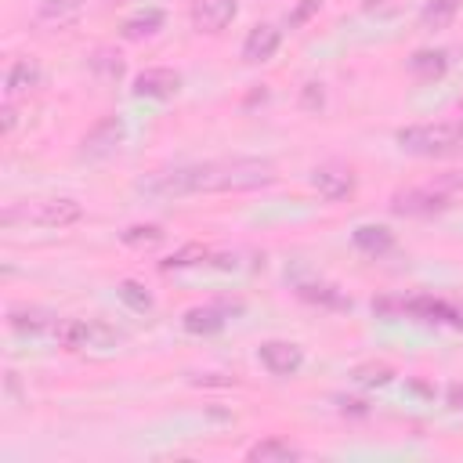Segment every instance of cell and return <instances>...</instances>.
I'll return each instance as SVG.
<instances>
[{
    "label": "cell",
    "instance_id": "obj_1",
    "mask_svg": "<svg viewBox=\"0 0 463 463\" xmlns=\"http://www.w3.org/2000/svg\"><path fill=\"white\" fill-rule=\"evenodd\" d=\"M275 181V166L268 159L253 156H235V159H206L177 170L152 174L141 181V192L152 195H192V192H250V188H268Z\"/></svg>",
    "mask_w": 463,
    "mask_h": 463
},
{
    "label": "cell",
    "instance_id": "obj_2",
    "mask_svg": "<svg viewBox=\"0 0 463 463\" xmlns=\"http://www.w3.org/2000/svg\"><path fill=\"white\" fill-rule=\"evenodd\" d=\"M398 148L405 156H420V159H449L463 152V123H412L402 127L394 134Z\"/></svg>",
    "mask_w": 463,
    "mask_h": 463
},
{
    "label": "cell",
    "instance_id": "obj_3",
    "mask_svg": "<svg viewBox=\"0 0 463 463\" xmlns=\"http://www.w3.org/2000/svg\"><path fill=\"white\" fill-rule=\"evenodd\" d=\"M463 184V174L456 177H445L438 188H405V192H394L391 199V210L394 213H405V217H430V213H441L452 199V188Z\"/></svg>",
    "mask_w": 463,
    "mask_h": 463
},
{
    "label": "cell",
    "instance_id": "obj_4",
    "mask_svg": "<svg viewBox=\"0 0 463 463\" xmlns=\"http://www.w3.org/2000/svg\"><path fill=\"white\" fill-rule=\"evenodd\" d=\"M54 336H58V344L69 347V351H80V347H112V344L119 340V333H112L109 326H101V322H83V318H65V322H58Z\"/></svg>",
    "mask_w": 463,
    "mask_h": 463
},
{
    "label": "cell",
    "instance_id": "obj_5",
    "mask_svg": "<svg viewBox=\"0 0 463 463\" xmlns=\"http://www.w3.org/2000/svg\"><path fill=\"white\" fill-rule=\"evenodd\" d=\"M123 137H127L123 119H119V116H105V119H98V123L83 134L80 156H83V159H105V156H112V152L123 145Z\"/></svg>",
    "mask_w": 463,
    "mask_h": 463
},
{
    "label": "cell",
    "instance_id": "obj_6",
    "mask_svg": "<svg viewBox=\"0 0 463 463\" xmlns=\"http://www.w3.org/2000/svg\"><path fill=\"white\" fill-rule=\"evenodd\" d=\"M181 90V72L166 69V65H152V69H141L130 83V94L134 98H148V101H166Z\"/></svg>",
    "mask_w": 463,
    "mask_h": 463
},
{
    "label": "cell",
    "instance_id": "obj_7",
    "mask_svg": "<svg viewBox=\"0 0 463 463\" xmlns=\"http://www.w3.org/2000/svg\"><path fill=\"white\" fill-rule=\"evenodd\" d=\"M80 217H83V206H80L76 199H69V195L43 199V203H36L33 210L25 206V221H33V224H40V228H69V224H76Z\"/></svg>",
    "mask_w": 463,
    "mask_h": 463
},
{
    "label": "cell",
    "instance_id": "obj_8",
    "mask_svg": "<svg viewBox=\"0 0 463 463\" xmlns=\"http://www.w3.org/2000/svg\"><path fill=\"white\" fill-rule=\"evenodd\" d=\"M235 14H239L235 0H195L192 4V29L206 33V36H217L232 25Z\"/></svg>",
    "mask_w": 463,
    "mask_h": 463
},
{
    "label": "cell",
    "instance_id": "obj_9",
    "mask_svg": "<svg viewBox=\"0 0 463 463\" xmlns=\"http://www.w3.org/2000/svg\"><path fill=\"white\" fill-rule=\"evenodd\" d=\"M257 358L271 376H293L304 365V351L297 344H289V340H264L257 347Z\"/></svg>",
    "mask_w": 463,
    "mask_h": 463
},
{
    "label": "cell",
    "instance_id": "obj_10",
    "mask_svg": "<svg viewBox=\"0 0 463 463\" xmlns=\"http://www.w3.org/2000/svg\"><path fill=\"white\" fill-rule=\"evenodd\" d=\"M232 311H239V304L235 307H228V304H199V307H188L181 315V326L192 336H213V333H221L228 326Z\"/></svg>",
    "mask_w": 463,
    "mask_h": 463
},
{
    "label": "cell",
    "instance_id": "obj_11",
    "mask_svg": "<svg viewBox=\"0 0 463 463\" xmlns=\"http://www.w3.org/2000/svg\"><path fill=\"white\" fill-rule=\"evenodd\" d=\"M311 188L326 203H340V199L354 195V174L347 166H318V170H311Z\"/></svg>",
    "mask_w": 463,
    "mask_h": 463
},
{
    "label": "cell",
    "instance_id": "obj_12",
    "mask_svg": "<svg viewBox=\"0 0 463 463\" xmlns=\"http://www.w3.org/2000/svg\"><path fill=\"white\" fill-rule=\"evenodd\" d=\"M279 43H282V29L271 25V22H260V25H253V29L246 33V40H242V61H250V65L271 61L275 51H279Z\"/></svg>",
    "mask_w": 463,
    "mask_h": 463
},
{
    "label": "cell",
    "instance_id": "obj_13",
    "mask_svg": "<svg viewBox=\"0 0 463 463\" xmlns=\"http://www.w3.org/2000/svg\"><path fill=\"white\" fill-rule=\"evenodd\" d=\"M405 315H416L423 322H449V326H463V311L449 300H434V297H412L405 300Z\"/></svg>",
    "mask_w": 463,
    "mask_h": 463
},
{
    "label": "cell",
    "instance_id": "obj_14",
    "mask_svg": "<svg viewBox=\"0 0 463 463\" xmlns=\"http://www.w3.org/2000/svg\"><path fill=\"white\" fill-rule=\"evenodd\" d=\"M351 242L354 250H362L365 257H383L394 250V232L387 224H358L351 232Z\"/></svg>",
    "mask_w": 463,
    "mask_h": 463
},
{
    "label": "cell",
    "instance_id": "obj_15",
    "mask_svg": "<svg viewBox=\"0 0 463 463\" xmlns=\"http://www.w3.org/2000/svg\"><path fill=\"white\" fill-rule=\"evenodd\" d=\"M83 14V0H43L36 11V22L47 29H69Z\"/></svg>",
    "mask_w": 463,
    "mask_h": 463
},
{
    "label": "cell",
    "instance_id": "obj_16",
    "mask_svg": "<svg viewBox=\"0 0 463 463\" xmlns=\"http://www.w3.org/2000/svg\"><path fill=\"white\" fill-rule=\"evenodd\" d=\"M246 459L250 463H289V459H300V449L289 445L286 438H264L246 449Z\"/></svg>",
    "mask_w": 463,
    "mask_h": 463
},
{
    "label": "cell",
    "instance_id": "obj_17",
    "mask_svg": "<svg viewBox=\"0 0 463 463\" xmlns=\"http://www.w3.org/2000/svg\"><path fill=\"white\" fill-rule=\"evenodd\" d=\"M445 69H449V54H445V51L423 47V51H416V54L409 58V72H412L416 80H441Z\"/></svg>",
    "mask_w": 463,
    "mask_h": 463
},
{
    "label": "cell",
    "instance_id": "obj_18",
    "mask_svg": "<svg viewBox=\"0 0 463 463\" xmlns=\"http://www.w3.org/2000/svg\"><path fill=\"white\" fill-rule=\"evenodd\" d=\"M36 83H40V65L36 61H14L7 69L4 90H7V98H18V94H29Z\"/></svg>",
    "mask_w": 463,
    "mask_h": 463
},
{
    "label": "cell",
    "instance_id": "obj_19",
    "mask_svg": "<svg viewBox=\"0 0 463 463\" xmlns=\"http://www.w3.org/2000/svg\"><path fill=\"white\" fill-rule=\"evenodd\" d=\"M163 22H166V14H163L159 7H148V11H141V14H134V18H127L119 33H123L127 40H145V36H152V33H159V29H163Z\"/></svg>",
    "mask_w": 463,
    "mask_h": 463
},
{
    "label": "cell",
    "instance_id": "obj_20",
    "mask_svg": "<svg viewBox=\"0 0 463 463\" xmlns=\"http://www.w3.org/2000/svg\"><path fill=\"white\" fill-rule=\"evenodd\" d=\"M456 11H459V0H427L420 11V25L427 33H438L456 18Z\"/></svg>",
    "mask_w": 463,
    "mask_h": 463
},
{
    "label": "cell",
    "instance_id": "obj_21",
    "mask_svg": "<svg viewBox=\"0 0 463 463\" xmlns=\"http://www.w3.org/2000/svg\"><path fill=\"white\" fill-rule=\"evenodd\" d=\"M297 297L300 300H311V304H322V307H347L351 304L336 286H326V282H300L297 286Z\"/></svg>",
    "mask_w": 463,
    "mask_h": 463
},
{
    "label": "cell",
    "instance_id": "obj_22",
    "mask_svg": "<svg viewBox=\"0 0 463 463\" xmlns=\"http://www.w3.org/2000/svg\"><path fill=\"white\" fill-rule=\"evenodd\" d=\"M351 380L358 387H387L394 380V369L387 362H365V365H354L351 369Z\"/></svg>",
    "mask_w": 463,
    "mask_h": 463
},
{
    "label": "cell",
    "instance_id": "obj_23",
    "mask_svg": "<svg viewBox=\"0 0 463 463\" xmlns=\"http://www.w3.org/2000/svg\"><path fill=\"white\" fill-rule=\"evenodd\" d=\"M203 260H210V250H206L203 242H184V246L174 250L166 260H159V268L170 271V268H192V264H203Z\"/></svg>",
    "mask_w": 463,
    "mask_h": 463
},
{
    "label": "cell",
    "instance_id": "obj_24",
    "mask_svg": "<svg viewBox=\"0 0 463 463\" xmlns=\"http://www.w3.org/2000/svg\"><path fill=\"white\" fill-rule=\"evenodd\" d=\"M7 326L14 333H40V329H47V315L40 307H11L7 311Z\"/></svg>",
    "mask_w": 463,
    "mask_h": 463
},
{
    "label": "cell",
    "instance_id": "obj_25",
    "mask_svg": "<svg viewBox=\"0 0 463 463\" xmlns=\"http://www.w3.org/2000/svg\"><path fill=\"white\" fill-rule=\"evenodd\" d=\"M163 228L159 224H130L119 239H123V246H134V250H148V246H159L163 242Z\"/></svg>",
    "mask_w": 463,
    "mask_h": 463
},
{
    "label": "cell",
    "instance_id": "obj_26",
    "mask_svg": "<svg viewBox=\"0 0 463 463\" xmlns=\"http://www.w3.org/2000/svg\"><path fill=\"white\" fill-rule=\"evenodd\" d=\"M116 297H119L130 311H152V293H148L141 282H134V279H123V282L116 286Z\"/></svg>",
    "mask_w": 463,
    "mask_h": 463
},
{
    "label": "cell",
    "instance_id": "obj_27",
    "mask_svg": "<svg viewBox=\"0 0 463 463\" xmlns=\"http://www.w3.org/2000/svg\"><path fill=\"white\" fill-rule=\"evenodd\" d=\"M90 65H94L98 72H105L109 80H119V76H123V58L112 54V51H98V54L90 58Z\"/></svg>",
    "mask_w": 463,
    "mask_h": 463
},
{
    "label": "cell",
    "instance_id": "obj_28",
    "mask_svg": "<svg viewBox=\"0 0 463 463\" xmlns=\"http://www.w3.org/2000/svg\"><path fill=\"white\" fill-rule=\"evenodd\" d=\"M318 7H322V0H300V4H297V11L289 14V25H293V29H297V25H304Z\"/></svg>",
    "mask_w": 463,
    "mask_h": 463
},
{
    "label": "cell",
    "instance_id": "obj_29",
    "mask_svg": "<svg viewBox=\"0 0 463 463\" xmlns=\"http://www.w3.org/2000/svg\"><path fill=\"white\" fill-rule=\"evenodd\" d=\"M304 109H322V83L304 87Z\"/></svg>",
    "mask_w": 463,
    "mask_h": 463
},
{
    "label": "cell",
    "instance_id": "obj_30",
    "mask_svg": "<svg viewBox=\"0 0 463 463\" xmlns=\"http://www.w3.org/2000/svg\"><path fill=\"white\" fill-rule=\"evenodd\" d=\"M0 116H4V134H11V130H14V123H18V112H14V105H11V101H7V105H4V112H0Z\"/></svg>",
    "mask_w": 463,
    "mask_h": 463
},
{
    "label": "cell",
    "instance_id": "obj_31",
    "mask_svg": "<svg viewBox=\"0 0 463 463\" xmlns=\"http://www.w3.org/2000/svg\"><path fill=\"white\" fill-rule=\"evenodd\" d=\"M449 409H463V383L449 387Z\"/></svg>",
    "mask_w": 463,
    "mask_h": 463
},
{
    "label": "cell",
    "instance_id": "obj_32",
    "mask_svg": "<svg viewBox=\"0 0 463 463\" xmlns=\"http://www.w3.org/2000/svg\"><path fill=\"white\" fill-rule=\"evenodd\" d=\"M195 383H217V387H228V383H235V380H228V376H217V373H210V376H203V380H195Z\"/></svg>",
    "mask_w": 463,
    "mask_h": 463
},
{
    "label": "cell",
    "instance_id": "obj_33",
    "mask_svg": "<svg viewBox=\"0 0 463 463\" xmlns=\"http://www.w3.org/2000/svg\"><path fill=\"white\" fill-rule=\"evenodd\" d=\"M344 405V412L351 409V412H365V402H354V398H347V402H340Z\"/></svg>",
    "mask_w": 463,
    "mask_h": 463
},
{
    "label": "cell",
    "instance_id": "obj_34",
    "mask_svg": "<svg viewBox=\"0 0 463 463\" xmlns=\"http://www.w3.org/2000/svg\"><path fill=\"white\" fill-rule=\"evenodd\" d=\"M362 4H365V7H373V4H380V0H362Z\"/></svg>",
    "mask_w": 463,
    "mask_h": 463
},
{
    "label": "cell",
    "instance_id": "obj_35",
    "mask_svg": "<svg viewBox=\"0 0 463 463\" xmlns=\"http://www.w3.org/2000/svg\"><path fill=\"white\" fill-rule=\"evenodd\" d=\"M459 123H463V105H459Z\"/></svg>",
    "mask_w": 463,
    "mask_h": 463
},
{
    "label": "cell",
    "instance_id": "obj_36",
    "mask_svg": "<svg viewBox=\"0 0 463 463\" xmlns=\"http://www.w3.org/2000/svg\"><path fill=\"white\" fill-rule=\"evenodd\" d=\"M112 4H123V0H112Z\"/></svg>",
    "mask_w": 463,
    "mask_h": 463
}]
</instances>
